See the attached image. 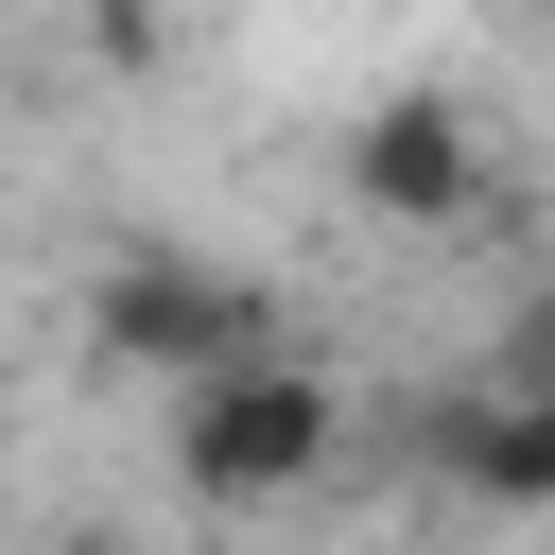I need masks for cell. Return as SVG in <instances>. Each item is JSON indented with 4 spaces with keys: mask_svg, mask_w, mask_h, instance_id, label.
<instances>
[{
    "mask_svg": "<svg viewBox=\"0 0 555 555\" xmlns=\"http://www.w3.org/2000/svg\"><path fill=\"white\" fill-rule=\"evenodd\" d=\"M330 434H347V399L278 347V364H225V382L173 399V486H191V503H278V486L330 468Z\"/></svg>",
    "mask_w": 555,
    "mask_h": 555,
    "instance_id": "cell-1",
    "label": "cell"
},
{
    "mask_svg": "<svg viewBox=\"0 0 555 555\" xmlns=\"http://www.w3.org/2000/svg\"><path fill=\"white\" fill-rule=\"evenodd\" d=\"M87 330H104V364H156L173 399H191V382H225V364H278L260 295H243V278H208V260H104V278H87Z\"/></svg>",
    "mask_w": 555,
    "mask_h": 555,
    "instance_id": "cell-2",
    "label": "cell"
},
{
    "mask_svg": "<svg viewBox=\"0 0 555 555\" xmlns=\"http://www.w3.org/2000/svg\"><path fill=\"white\" fill-rule=\"evenodd\" d=\"M52 555H104V538H52Z\"/></svg>",
    "mask_w": 555,
    "mask_h": 555,
    "instance_id": "cell-6",
    "label": "cell"
},
{
    "mask_svg": "<svg viewBox=\"0 0 555 555\" xmlns=\"http://www.w3.org/2000/svg\"><path fill=\"white\" fill-rule=\"evenodd\" d=\"M416 451H434L468 503H555V399H520V382L434 399V416H416Z\"/></svg>",
    "mask_w": 555,
    "mask_h": 555,
    "instance_id": "cell-4",
    "label": "cell"
},
{
    "mask_svg": "<svg viewBox=\"0 0 555 555\" xmlns=\"http://www.w3.org/2000/svg\"><path fill=\"white\" fill-rule=\"evenodd\" d=\"M347 191L364 208H399V225H451L468 191H486V139H468V104H364V139H347Z\"/></svg>",
    "mask_w": 555,
    "mask_h": 555,
    "instance_id": "cell-3",
    "label": "cell"
},
{
    "mask_svg": "<svg viewBox=\"0 0 555 555\" xmlns=\"http://www.w3.org/2000/svg\"><path fill=\"white\" fill-rule=\"evenodd\" d=\"M503 382H520V399H555V295H520V330H503Z\"/></svg>",
    "mask_w": 555,
    "mask_h": 555,
    "instance_id": "cell-5",
    "label": "cell"
}]
</instances>
